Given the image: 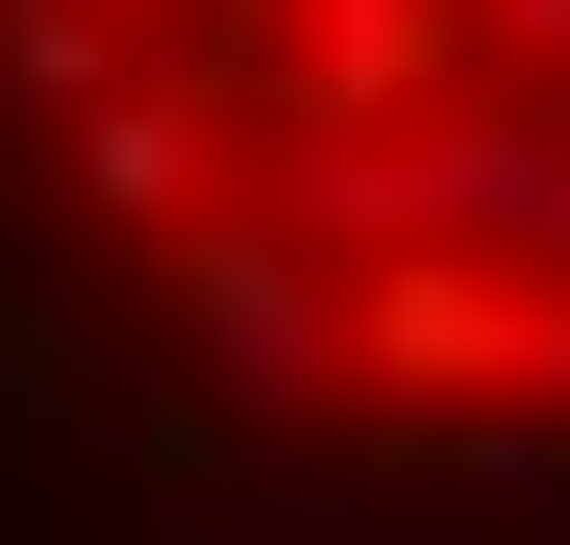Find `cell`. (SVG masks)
I'll return each mask as SVG.
<instances>
[{
  "label": "cell",
  "mask_w": 570,
  "mask_h": 545,
  "mask_svg": "<svg viewBox=\"0 0 570 545\" xmlns=\"http://www.w3.org/2000/svg\"><path fill=\"white\" fill-rule=\"evenodd\" d=\"M0 149L248 446L570 472V0H0Z\"/></svg>",
  "instance_id": "6da1fadb"
}]
</instances>
